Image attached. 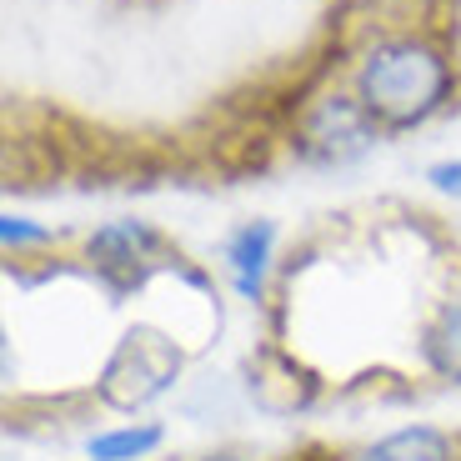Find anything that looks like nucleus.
Returning a JSON list of instances; mask_svg holds the SVG:
<instances>
[{
	"label": "nucleus",
	"instance_id": "obj_1",
	"mask_svg": "<svg viewBox=\"0 0 461 461\" xmlns=\"http://www.w3.org/2000/svg\"><path fill=\"white\" fill-rule=\"evenodd\" d=\"M451 66L427 41H386L357 70V101L381 131H411L447 105Z\"/></svg>",
	"mask_w": 461,
	"mask_h": 461
},
{
	"label": "nucleus",
	"instance_id": "obj_10",
	"mask_svg": "<svg viewBox=\"0 0 461 461\" xmlns=\"http://www.w3.org/2000/svg\"><path fill=\"white\" fill-rule=\"evenodd\" d=\"M427 181L437 185V191H447V196H461V161H441V166H431Z\"/></svg>",
	"mask_w": 461,
	"mask_h": 461
},
{
	"label": "nucleus",
	"instance_id": "obj_7",
	"mask_svg": "<svg viewBox=\"0 0 461 461\" xmlns=\"http://www.w3.org/2000/svg\"><path fill=\"white\" fill-rule=\"evenodd\" d=\"M161 447H166L161 421H121V427L86 437V456L91 461H150Z\"/></svg>",
	"mask_w": 461,
	"mask_h": 461
},
{
	"label": "nucleus",
	"instance_id": "obj_11",
	"mask_svg": "<svg viewBox=\"0 0 461 461\" xmlns=\"http://www.w3.org/2000/svg\"><path fill=\"white\" fill-rule=\"evenodd\" d=\"M196 461H251V456H241V451H206V456H196Z\"/></svg>",
	"mask_w": 461,
	"mask_h": 461
},
{
	"label": "nucleus",
	"instance_id": "obj_4",
	"mask_svg": "<svg viewBox=\"0 0 461 461\" xmlns=\"http://www.w3.org/2000/svg\"><path fill=\"white\" fill-rule=\"evenodd\" d=\"M156 251H161V230L146 226V221H105L86 236V261L111 286L140 281V271L156 261Z\"/></svg>",
	"mask_w": 461,
	"mask_h": 461
},
{
	"label": "nucleus",
	"instance_id": "obj_2",
	"mask_svg": "<svg viewBox=\"0 0 461 461\" xmlns=\"http://www.w3.org/2000/svg\"><path fill=\"white\" fill-rule=\"evenodd\" d=\"M181 371H185V357L171 331H161V326H131L111 346V357H105L101 376H95V396L111 411H140V406L161 402L166 392H176Z\"/></svg>",
	"mask_w": 461,
	"mask_h": 461
},
{
	"label": "nucleus",
	"instance_id": "obj_9",
	"mask_svg": "<svg viewBox=\"0 0 461 461\" xmlns=\"http://www.w3.org/2000/svg\"><path fill=\"white\" fill-rule=\"evenodd\" d=\"M0 241H5V251H25V246H50L56 230L35 226V221H25V216H5L0 221Z\"/></svg>",
	"mask_w": 461,
	"mask_h": 461
},
{
	"label": "nucleus",
	"instance_id": "obj_5",
	"mask_svg": "<svg viewBox=\"0 0 461 461\" xmlns=\"http://www.w3.org/2000/svg\"><path fill=\"white\" fill-rule=\"evenodd\" d=\"M221 256H226V276H230V286H236V296L261 306L266 276H271V266H276V221H266V216L241 221V226L226 236Z\"/></svg>",
	"mask_w": 461,
	"mask_h": 461
},
{
	"label": "nucleus",
	"instance_id": "obj_3",
	"mask_svg": "<svg viewBox=\"0 0 461 461\" xmlns=\"http://www.w3.org/2000/svg\"><path fill=\"white\" fill-rule=\"evenodd\" d=\"M381 126L366 115V105L357 95H326L312 111L301 115L296 126V156L306 166H351L376 146Z\"/></svg>",
	"mask_w": 461,
	"mask_h": 461
},
{
	"label": "nucleus",
	"instance_id": "obj_8",
	"mask_svg": "<svg viewBox=\"0 0 461 461\" xmlns=\"http://www.w3.org/2000/svg\"><path fill=\"white\" fill-rule=\"evenodd\" d=\"M421 357L437 376L447 381H461V296L441 301V312L427 321L421 331Z\"/></svg>",
	"mask_w": 461,
	"mask_h": 461
},
{
	"label": "nucleus",
	"instance_id": "obj_6",
	"mask_svg": "<svg viewBox=\"0 0 461 461\" xmlns=\"http://www.w3.org/2000/svg\"><path fill=\"white\" fill-rule=\"evenodd\" d=\"M346 461H456V441L441 427L411 421V427H396V431H386V437L357 447Z\"/></svg>",
	"mask_w": 461,
	"mask_h": 461
}]
</instances>
